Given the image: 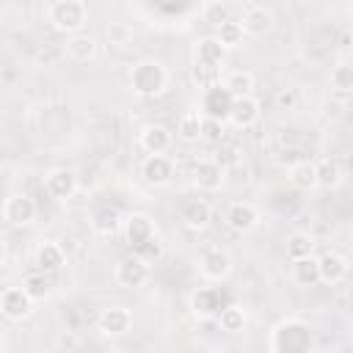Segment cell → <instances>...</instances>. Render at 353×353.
I'll use <instances>...</instances> for the list:
<instances>
[{
  "label": "cell",
  "mask_w": 353,
  "mask_h": 353,
  "mask_svg": "<svg viewBox=\"0 0 353 353\" xmlns=\"http://www.w3.org/2000/svg\"><path fill=\"white\" fill-rule=\"evenodd\" d=\"M113 276H116V281H119L121 287H127V290H138V287H143V284L149 281V265L141 262L135 254H130V256L119 259Z\"/></svg>",
  "instance_id": "cell-10"
},
{
  "label": "cell",
  "mask_w": 353,
  "mask_h": 353,
  "mask_svg": "<svg viewBox=\"0 0 353 353\" xmlns=\"http://www.w3.org/2000/svg\"><path fill=\"white\" fill-rule=\"evenodd\" d=\"M237 22H240L245 36H265L273 30V11L259 6V3H248Z\"/></svg>",
  "instance_id": "cell-9"
},
{
  "label": "cell",
  "mask_w": 353,
  "mask_h": 353,
  "mask_svg": "<svg viewBox=\"0 0 353 353\" xmlns=\"http://www.w3.org/2000/svg\"><path fill=\"white\" fill-rule=\"evenodd\" d=\"M165 85L168 69L154 58H143L130 69V91L135 97H157L165 91Z\"/></svg>",
  "instance_id": "cell-2"
},
{
  "label": "cell",
  "mask_w": 353,
  "mask_h": 353,
  "mask_svg": "<svg viewBox=\"0 0 353 353\" xmlns=\"http://www.w3.org/2000/svg\"><path fill=\"white\" fill-rule=\"evenodd\" d=\"M44 190L47 196L63 201V199H72L74 190H77V176L72 168H52L47 176H44Z\"/></svg>",
  "instance_id": "cell-14"
},
{
  "label": "cell",
  "mask_w": 353,
  "mask_h": 353,
  "mask_svg": "<svg viewBox=\"0 0 353 353\" xmlns=\"http://www.w3.org/2000/svg\"><path fill=\"white\" fill-rule=\"evenodd\" d=\"M223 55H226V50L218 44L215 36H204V39H199L196 47H193V63L221 66V63H223Z\"/></svg>",
  "instance_id": "cell-22"
},
{
  "label": "cell",
  "mask_w": 353,
  "mask_h": 353,
  "mask_svg": "<svg viewBox=\"0 0 353 353\" xmlns=\"http://www.w3.org/2000/svg\"><path fill=\"white\" fill-rule=\"evenodd\" d=\"M314 240L303 232H295L287 237V256L295 262V259H303V256H314Z\"/></svg>",
  "instance_id": "cell-33"
},
{
  "label": "cell",
  "mask_w": 353,
  "mask_h": 353,
  "mask_svg": "<svg viewBox=\"0 0 353 353\" xmlns=\"http://www.w3.org/2000/svg\"><path fill=\"white\" fill-rule=\"evenodd\" d=\"M199 270L210 281H223L232 273V256H229V251H223L221 245H210L201 254V259H199Z\"/></svg>",
  "instance_id": "cell-7"
},
{
  "label": "cell",
  "mask_w": 353,
  "mask_h": 353,
  "mask_svg": "<svg viewBox=\"0 0 353 353\" xmlns=\"http://www.w3.org/2000/svg\"><path fill=\"white\" fill-rule=\"evenodd\" d=\"M226 303H232V301H226V295L221 292V287H199V290L190 295V312H193V317H199V320H212V317H218V312H221Z\"/></svg>",
  "instance_id": "cell-4"
},
{
  "label": "cell",
  "mask_w": 353,
  "mask_h": 353,
  "mask_svg": "<svg viewBox=\"0 0 353 353\" xmlns=\"http://www.w3.org/2000/svg\"><path fill=\"white\" fill-rule=\"evenodd\" d=\"M201 14H204V19L212 22V25H221V22L232 19V11H229L226 3H207V6L201 8Z\"/></svg>",
  "instance_id": "cell-37"
},
{
  "label": "cell",
  "mask_w": 353,
  "mask_h": 353,
  "mask_svg": "<svg viewBox=\"0 0 353 353\" xmlns=\"http://www.w3.org/2000/svg\"><path fill=\"white\" fill-rule=\"evenodd\" d=\"M276 102H279V108H292L295 94H292L290 88H284V91H279V94H276Z\"/></svg>",
  "instance_id": "cell-40"
},
{
  "label": "cell",
  "mask_w": 353,
  "mask_h": 353,
  "mask_svg": "<svg viewBox=\"0 0 353 353\" xmlns=\"http://www.w3.org/2000/svg\"><path fill=\"white\" fill-rule=\"evenodd\" d=\"M22 290H25L28 298L36 303V301H44V298H47V292H50V281H47V276H44L41 270H36V273H28V276H25Z\"/></svg>",
  "instance_id": "cell-35"
},
{
  "label": "cell",
  "mask_w": 353,
  "mask_h": 353,
  "mask_svg": "<svg viewBox=\"0 0 353 353\" xmlns=\"http://www.w3.org/2000/svg\"><path fill=\"white\" fill-rule=\"evenodd\" d=\"M292 281L298 287H314L320 284V273H317V256H303L292 262Z\"/></svg>",
  "instance_id": "cell-28"
},
{
  "label": "cell",
  "mask_w": 353,
  "mask_h": 353,
  "mask_svg": "<svg viewBox=\"0 0 353 353\" xmlns=\"http://www.w3.org/2000/svg\"><path fill=\"white\" fill-rule=\"evenodd\" d=\"M0 353H3V342H0Z\"/></svg>",
  "instance_id": "cell-42"
},
{
  "label": "cell",
  "mask_w": 353,
  "mask_h": 353,
  "mask_svg": "<svg viewBox=\"0 0 353 353\" xmlns=\"http://www.w3.org/2000/svg\"><path fill=\"white\" fill-rule=\"evenodd\" d=\"M47 19L55 30L74 36V33H83L88 22V6L83 0H55L47 6Z\"/></svg>",
  "instance_id": "cell-3"
},
{
  "label": "cell",
  "mask_w": 353,
  "mask_h": 353,
  "mask_svg": "<svg viewBox=\"0 0 353 353\" xmlns=\"http://www.w3.org/2000/svg\"><path fill=\"white\" fill-rule=\"evenodd\" d=\"M190 80L199 85V88H212L221 83V66H204V63H193L190 66Z\"/></svg>",
  "instance_id": "cell-34"
},
{
  "label": "cell",
  "mask_w": 353,
  "mask_h": 353,
  "mask_svg": "<svg viewBox=\"0 0 353 353\" xmlns=\"http://www.w3.org/2000/svg\"><path fill=\"white\" fill-rule=\"evenodd\" d=\"M226 223H229L234 232L245 234V232L256 229V223H259V210H256L251 201H232L229 210H226Z\"/></svg>",
  "instance_id": "cell-15"
},
{
  "label": "cell",
  "mask_w": 353,
  "mask_h": 353,
  "mask_svg": "<svg viewBox=\"0 0 353 353\" xmlns=\"http://www.w3.org/2000/svg\"><path fill=\"white\" fill-rule=\"evenodd\" d=\"M229 105H232V97L223 91V85H212L204 91V99H201V116L204 119H215V121H223L226 113H229Z\"/></svg>",
  "instance_id": "cell-17"
},
{
  "label": "cell",
  "mask_w": 353,
  "mask_h": 353,
  "mask_svg": "<svg viewBox=\"0 0 353 353\" xmlns=\"http://www.w3.org/2000/svg\"><path fill=\"white\" fill-rule=\"evenodd\" d=\"M0 259H3V245H0Z\"/></svg>",
  "instance_id": "cell-41"
},
{
  "label": "cell",
  "mask_w": 353,
  "mask_h": 353,
  "mask_svg": "<svg viewBox=\"0 0 353 353\" xmlns=\"http://www.w3.org/2000/svg\"><path fill=\"white\" fill-rule=\"evenodd\" d=\"M221 138H223V124L215 121V119H204V124H201V141L221 143Z\"/></svg>",
  "instance_id": "cell-39"
},
{
  "label": "cell",
  "mask_w": 353,
  "mask_h": 353,
  "mask_svg": "<svg viewBox=\"0 0 353 353\" xmlns=\"http://www.w3.org/2000/svg\"><path fill=\"white\" fill-rule=\"evenodd\" d=\"M66 55L77 63H85L97 55V39L88 36V33H74L66 39Z\"/></svg>",
  "instance_id": "cell-24"
},
{
  "label": "cell",
  "mask_w": 353,
  "mask_h": 353,
  "mask_svg": "<svg viewBox=\"0 0 353 353\" xmlns=\"http://www.w3.org/2000/svg\"><path fill=\"white\" fill-rule=\"evenodd\" d=\"M141 262H146V265H154V262H160L163 256H165V243H163V237L160 234H154L152 240H146L141 248H135L132 251Z\"/></svg>",
  "instance_id": "cell-36"
},
{
  "label": "cell",
  "mask_w": 353,
  "mask_h": 353,
  "mask_svg": "<svg viewBox=\"0 0 353 353\" xmlns=\"http://www.w3.org/2000/svg\"><path fill=\"white\" fill-rule=\"evenodd\" d=\"M30 312H33V301L28 298V292L22 287H6L0 292V314L6 320L19 323V320L30 317Z\"/></svg>",
  "instance_id": "cell-5"
},
{
  "label": "cell",
  "mask_w": 353,
  "mask_h": 353,
  "mask_svg": "<svg viewBox=\"0 0 353 353\" xmlns=\"http://www.w3.org/2000/svg\"><path fill=\"white\" fill-rule=\"evenodd\" d=\"M201 124H204V116H201L199 110H185V113L179 116V121H176V135H179V141H185V143L201 141Z\"/></svg>",
  "instance_id": "cell-27"
},
{
  "label": "cell",
  "mask_w": 353,
  "mask_h": 353,
  "mask_svg": "<svg viewBox=\"0 0 353 353\" xmlns=\"http://www.w3.org/2000/svg\"><path fill=\"white\" fill-rule=\"evenodd\" d=\"M317 273H320V281L339 284L347 276V259L336 251H325L323 256H317Z\"/></svg>",
  "instance_id": "cell-20"
},
{
  "label": "cell",
  "mask_w": 353,
  "mask_h": 353,
  "mask_svg": "<svg viewBox=\"0 0 353 353\" xmlns=\"http://www.w3.org/2000/svg\"><path fill=\"white\" fill-rule=\"evenodd\" d=\"M331 88H334L339 97H347V94L353 91V66H350L347 61H342V63H336V66L331 69Z\"/></svg>",
  "instance_id": "cell-32"
},
{
  "label": "cell",
  "mask_w": 353,
  "mask_h": 353,
  "mask_svg": "<svg viewBox=\"0 0 353 353\" xmlns=\"http://www.w3.org/2000/svg\"><path fill=\"white\" fill-rule=\"evenodd\" d=\"M36 212H39L36 201L30 196H25V193H14L3 204V218L11 226H28V223H33L36 221Z\"/></svg>",
  "instance_id": "cell-8"
},
{
  "label": "cell",
  "mask_w": 353,
  "mask_h": 353,
  "mask_svg": "<svg viewBox=\"0 0 353 353\" xmlns=\"http://www.w3.org/2000/svg\"><path fill=\"white\" fill-rule=\"evenodd\" d=\"M223 179H226V168H223L218 160H212V157L199 160L196 168H193V185H196L199 190L212 193V190H218V188L223 185Z\"/></svg>",
  "instance_id": "cell-12"
},
{
  "label": "cell",
  "mask_w": 353,
  "mask_h": 353,
  "mask_svg": "<svg viewBox=\"0 0 353 353\" xmlns=\"http://www.w3.org/2000/svg\"><path fill=\"white\" fill-rule=\"evenodd\" d=\"M97 325L105 336H124L132 325V312L127 306H108L99 312Z\"/></svg>",
  "instance_id": "cell-11"
},
{
  "label": "cell",
  "mask_w": 353,
  "mask_h": 353,
  "mask_svg": "<svg viewBox=\"0 0 353 353\" xmlns=\"http://www.w3.org/2000/svg\"><path fill=\"white\" fill-rule=\"evenodd\" d=\"M290 182L298 190H312L317 188V163L314 160H298L290 165Z\"/></svg>",
  "instance_id": "cell-26"
},
{
  "label": "cell",
  "mask_w": 353,
  "mask_h": 353,
  "mask_svg": "<svg viewBox=\"0 0 353 353\" xmlns=\"http://www.w3.org/2000/svg\"><path fill=\"white\" fill-rule=\"evenodd\" d=\"M141 176L149 185H168L174 176V163L165 154H146V160L141 163Z\"/></svg>",
  "instance_id": "cell-16"
},
{
  "label": "cell",
  "mask_w": 353,
  "mask_h": 353,
  "mask_svg": "<svg viewBox=\"0 0 353 353\" xmlns=\"http://www.w3.org/2000/svg\"><path fill=\"white\" fill-rule=\"evenodd\" d=\"M121 223H124V218H121V212L116 207H99L94 212V218H91V229L99 237H113L121 229Z\"/></svg>",
  "instance_id": "cell-23"
},
{
  "label": "cell",
  "mask_w": 353,
  "mask_h": 353,
  "mask_svg": "<svg viewBox=\"0 0 353 353\" xmlns=\"http://www.w3.org/2000/svg\"><path fill=\"white\" fill-rule=\"evenodd\" d=\"M259 113H262L259 99H256L254 94H248V97H237V99H232L229 113H226V121H229L232 127H237V130H248L251 124L259 121Z\"/></svg>",
  "instance_id": "cell-6"
},
{
  "label": "cell",
  "mask_w": 353,
  "mask_h": 353,
  "mask_svg": "<svg viewBox=\"0 0 353 353\" xmlns=\"http://www.w3.org/2000/svg\"><path fill=\"white\" fill-rule=\"evenodd\" d=\"M270 350L273 353H312L314 350V334L309 323L301 317H287L270 331Z\"/></svg>",
  "instance_id": "cell-1"
},
{
  "label": "cell",
  "mask_w": 353,
  "mask_h": 353,
  "mask_svg": "<svg viewBox=\"0 0 353 353\" xmlns=\"http://www.w3.org/2000/svg\"><path fill=\"white\" fill-rule=\"evenodd\" d=\"M179 218H182V223H185L188 229L201 232V229H207L210 221H212V207H210L204 199H193V201H185V204H182Z\"/></svg>",
  "instance_id": "cell-19"
},
{
  "label": "cell",
  "mask_w": 353,
  "mask_h": 353,
  "mask_svg": "<svg viewBox=\"0 0 353 353\" xmlns=\"http://www.w3.org/2000/svg\"><path fill=\"white\" fill-rule=\"evenodd\" d=\"M138 143L146 154H165L171 146V130L163 124H146L138 135Z\"/></svg>",
  "instance_id": "cell-18"
},
{
  "label": "cell",
  "mask_w": 353,
  "mask_h": 353,
  "mask_svg": "<svg viewBox=\"0 0 353 353\" xmlns=\"http://www.w3.org/2000/svg\"><path fill=\"white\" fill-rule=\"evenodd\" d=\"M254 74L251 72H245V69H232L223 80H221V85H223V91L232 97V99H237V97H248L251 91H254Z\"/></svg>",
  "instance_id": "cell-25"
},
{
  "label": "cell",
  "mask_w": 353,
  "mask_h": 353,
  "mask_svg": "<svg viewBox=\"0 0 353 353\" xmlns=\"http://www.w3.org/2000/svg\"><path fill=\"white\" fill-rule=\"evenodd\" d=\"M218 325H221V331H226V334H237V331H243L245 328V320H248V314H245V309L243 306H237V303H226L221 312H218Z\"/></svg>",
  "instance_id": "cell-29"
},
{
  "label": "cell",
  "mask_w": 353,
  "mask_h": 353,
  "mask_svg": "<svg viewBox=\"0 0 353 353\" xmlns=\"http://www.w3.org/2000/svg\"><path fill=\"white\" fill-rule=\"evenodd\" d=\"M317 163V188H339L342 182V165L336 160H314Z\"/></svg>",
  "instance_id": "cell-31"
},
{
  "label": "cell",
  "mask_w": 353,
  "mask_h": 353,
  "mask_svg": "<svg viewBox=\"0 0 353 353\" xmlns=\"http://www.w3.org/2000/svg\"><path fill=\"white\" fill-rule=\"evenodd\" d=\"M215 39H218V44H221L223 50H234V47H240V44H243L245 33H243V28H240V22H237V19H226V22H221V25H218Z\"/></svg>",
  "instance_id": "cell-30"
},
{
  "label": "cell",
  "mask_w": 353,
  "mask_h": 353,
  "mask_svg": "<svg viewBox=\"0 0 353 353\" xmlns=\"http://www.w3.org/2000/svg\"><path fill=\"white\" fill-rule=\"evenodd\" d=\"M36 268L44 273V276H50V273H58L63 265H66V254H63V248L58 245V243H41L39 248H36Z\"/></svg>",
  "instance_id": "cell-21"
},
{
  "label": "cell",
  "mask_w": 353,
  "mask_h": 353,
  "mask_svg": "<svg viewBox=\"0 0 353 353\" xmlns=\"http://www.w3.org/2000/svg\"><path fill=\"white\" fill-rule=\"evenodd\" d=\"M105 36H108L110 44H127L132 39V28L124 25V22H110L108 30H105Z\"/></svg>",
  "instance_id": "cell-38"
},
{
  "label": "cell",
  "mask_w": 353,
  "mask_h": 353,
  "mask_svg": "<svg viewBox=\"0 0 353 353\" xmlns=\"http://www.w3.org/2000/svg\"><path fill=\"white\" fill-rule=\"evenodd\" d=\"M121 226H124V237H127V243H130V248H132V251H135V248H141L146 240H152V237L157 234V229H154L152 218H149V215H143V212H132V215H127Z\"/></svg>",
  "instance_id": "cell-13"
}]
</instances>
